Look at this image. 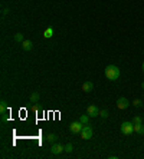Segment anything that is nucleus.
Here are the masks:
<instances>
[{
	"label": "nucleus",
	"mask_w": 144,
	"mask_h": 159,
	"mask_svg": "<svg viewBox=\"0 0 144 159\" xmlns=\"http://www.w3.org/2000/svg\"><path fill=\"white\" fill-rule=\"evenodd\" d=\"M105 76L108 80H117L120 78V69L115 64H108L105 67Z\"/></svg>",
	"instance_id": "1"
},
{
	"label": "nucleus",
	"mask_w": 144,
	"mask_h": 159,
	"mask_svg": "<svg viewBox=\"0 0 144 159\" xmlns=\"http://www.w3.org/2000/svg\"><path fill=\"white\" fill-rule=\"evenodd\" d=\"M121 133L122 135H133L134 133V123L133 122H124L121 125Z\"/></svg>",
	"instance_id": "2"
},
{
	"label": "nucleus",
	"mask_w": 144,
	"mask_h": 159,
	"mask_svg": "<svg viewBox=\"0 0 144 159\" xmlns=\"http://www.w3.org/2000/svg\"><path fill=\"white\" fill-rule=\"evenodd\" d=\"M81 138L84 139V141H88V139H91L92 138V127H91V125H84V127H82V130H81Z\"/></svg>",
	"instance_id": "3"
},
{
	"label": "nucleus",
	"mask_w": 144,
	"mask_h": 159,
	"mask_svg": "<svg viewBox=\"0 0 144 159\" xmlns=\"http://www.w3.org/2000/svg\"><path fill=\"white\" fill-rule=\"evenodd\" d=\"M82 127H84V123H82L81 120H78V122H72L71 125H69V130H71L73 135H78V133H81Z\"/></svg>",
	"instance_id": "4"
},
{
	"label": "nucleus",
	"mask_w": 144,
	"mask_h": 159,
	"mask_svg": "<svg viewBox=\"0 0 144 159\" xmlns=\"http://www.w3.org/2000/svg\"><path fill=\"white\" fill-rule=\"evenodd\" d=\"M65 151V146L62 145V143H52V148H50V152L53 153V155H59V153H62V152Z\"/></svg>",
	"instance_id": "5"
},
{
	"label": "nucleus",
	"mask_w": 144,
	"mask_h": 159,
	"mask_svg": "<svg viewBox=\"0 0 144 159\" xmlns=\"http://www.w3.org/2000/svg\"><path fill=\"white\" fill-rule=\"evenodd\" d=\"M99 109H98V106L96 105H91L88 106V109H87V113H88L91 118H96V116H99Z\"/></svg>",
	"instance_id": "6"
},
{
	"label": "nucleus",
	"mask_w": 144,
	"mask_h": 159,
	"mask_svg": "<svg viewBox=\"0 0 144 159\" xmlns=\"http://www.w3.org/2000/svg\"><path fill=\"white\" fill-rule=\"evenodd\" d=\"M128 106H130V102H128L127 97H120L117 100V108L118 109H127Z\"/></svg>",
	"instance_id": "7"
},
{
	"label": "nucleus",
	"mask_w": 144,
	"mask_h": 159,
	"mask_svg": "<svg viewBox=\"0 0 144 159\" xmlns=\"http://www.w3.org/2000/svg\"><path fill=\"white\" fill-rule=\"evenodd\" d=\"M92 89H94V83L92 82H85L84 85H82V92H85V93H89V92H92Z\"/></svg>",
	"instance_id": "8"
},
{
	"label": "nucleus",
	"mask_w": 144,
	"mask_h": 159,
	"mask_svg": "<svg viewBox=\"0 0 144 159\" xmlns=\"http://www.w3.org/2000/svg\"><path fill=\"white\" fill-rule=\"evenodd\" d=\"M134 132L138 133V135H144V125L143 123H137V125H134Z\"/></svg>",
	"instance_id": "9"
},
{
	"label": "nucleus",
	"mask_w": 144,
	"mask_h": 159,
	"mask_svg": "<svg viewBox=\"0 0 144 159\" xmlns=\"http://www.w3.org/2000/svg\"><path fill=\"white\" fill-rule=\"evenodd\" d=\"M22 48H23V50H32L33 43L30 40H23V42H22Z\"/></svg>",
	"instance_id": "10"
},
{
	"label": "nucleus",
	"mask_w": 144,
	"mask_h": 159,
	"mask_svg": "<svg viewBox=\"0 0 144 159\" xmlns=\"http://www.w3.org/2000/svg\"><path fill=\"white\" fill-rule=\"evenodd\" d=\"M39 99H40V96H39L38 92H33L32 95H30V102H32V103H38Z\"/></svg>",
	"instance_id": "11"
},
{
	"label": "nucleus",
	"mask_w": 144,
	"mask_h": 159,
	"mask_svg": "<svg viewBox=\"0 0 144 159\" xmlns=\"http://www.w3.org/2000/svg\"><path fill=\"white\" fill-rule=\"evenodd\" d=\"M89 118H91L89 115H81L79 120L82 122V123H84V125H88V123H89Z\"/></svg>",
	"instance_id": "12"
},
{
	"label": "nucleus",
	"mask_w": 144,
	"mask_h": 159,
	"mask_svg": "<svg viewBox=\"0 0 144 159\" xmlns=\"http://www.w3.org/2000/svg\"><path fill=\"white\" fill-rule=\"evenodd\" d=\"M52 34H53V29H52V27H48V29L45 30V33H43V36H45L46 39L52 37Z\"/></svg>",
	"instance_id": "13"
},
{
	"label": "nucleus",
	"mask_w": 144,
	"mask_h": 159,
	"mask_svg": "<svg viewBox=\"0 0 144 159\" xmlns=\"http://www.w3.org/2000/svg\"><path fill=\"white\" fill-rule=\"evenodd\" d=\"M6 109H7V102H6V100H1V102H0V113H4Z\"/></svg>",
	"instance_id": "14"
},
{
	"label": "nucleus",
	"mask_w": 144,
	"mask_h": 159,
	"mask_svg": "<svg viewBox=\"0 0 144 159\" xmlns=\"http://www.w3.org/2000/svg\"><path fill=\"white\" fill-rule=\"evenodd\" d=\"M46 139H48V141H49V142H50V143H55L56 141H58V136H56L55 133H49V135H48V138H46Z\"/></svg>",
	"instance_id": "15"
},
{
	"label": "nucleus",
	"mask_w": 144,
	"mask_h": 159,
	"mask_svg": "<svg viewBox=\"0 0 144 159\" xmlns=\"http://www.w3.org/2000/svg\"><path fill=\"white\" fill-rule=\"evenodd\" d=\"M15 40H16V42H20V43H22V42L24 40V36L22 34V33H16V34H15Z\"/></svg>",
	"instance_id": "16"
},
{
	"label": "nucleus",
	"mask_w": 144,
	"mask_h": 159,
	"mask_svg": "<svg viewBox=\"0 0 144 159\" xmlns=\"http://www.w3.org/2000/svg\"><path fill=\"white\" fill-rule=\"evenodd\" d=\"M133 105H134L136 108H141V106H143V102H141L140 99H134V100H133Z\"/></svg>",
	"instance_id": "17"
},
{
	"label": "nucleus",
	"mask_w": 144,
	"mask_h": 159,
	"mask_svg": "<svg viewBox=\"0 0 144 159\" xmlns=\"http://www.w3.org/2000/svg\"><path fill=\"white\" fill-rule=\"evenodd\" d=\"M65 151L68 152V153H71L73 151V146H72V143H66V146H65Z\"/></svg>",
	"instance_id": "18"
},
{
	"label": "nucleus",
	"mask_w": 144,
	"mask_h": 159,
	"mask_svg": "<svg viewBox=\"0 0 144 159\" xmlns=\"http://www.w3.org/2000/svg\"><path fill=\"white\" fill-rule=\"evenodd\" d=\"M99 116H101V118H102V119H107V118H108V111H101L99 112Z\"/></svg>",
	"instance_id": "19"
},
{
	"label": "nucleus",
	"mask_w": 144,
	"mask_h": 159,
	"mask_svg": "<svg viewBox=\"0 0 144 159\" xmlns=\"http://www.w3.org/2000/svg\"><path fill=\"white\" fill-rule=\"evenodd\" d=\"M133 123H134V125H137V123H143V122H141V118H140V116H134Z\"/></svg>",
	"instance_id": "20"
},
{
	"label": "nucleus",
	"mask_w": 144,
	"mask_h": 159,
	"mask_svg": "<svg viewBox=\"0 0 144 159\" xmlns=\"http://www.w3.org/2000/svg\"><path fill=\"white\" fill-rule=\"evenodd\" d=\"M42 109H40L39 106H36V105H33L32 106V112H35V113H38V112H40Z\"/></svg>",
	"instance_id": "21"
},
{
	"label": "nucleus",
	"mask_w": 144,
	"mask_h": 159,
	"mask_svg": "<svg viewBox=\"0 0 144 159\" xmlns=\"http://www.w3.org/2000/svg\"><path fill=\"white\" fill-rule=\"evenodd\" d=\"M1 115H3V116H1V122H7V115H6V113H1Z\"/></svg>",
	"instance_id": "22"
},
{
	"label": "nucleus",
	"mask_w": 144,
	"mask_h": 159,
	"mask_svg": "<svg viewBox=\"0 0 144 159\" xmlns=\"http://www.w3.org/2000/svg\"><path fill=\"white\" fill-rule=\"evenodd\" d=\"M9 12H10V10H9V9H4V10H3V15H7Z\"/></svg>",
	"instance_id": "23"
},
{
	"label": "nucleus",
	"mask_w": 144,
	"mask_h": 159,
	"mask_svg": "<svg viewBox=\"0 0 144 159\" xmlns=\"http://www.w3.org/2000/svg\"><path fill=\"white\" fill-rule=\"evenodd\" d=\"M141 88H143V90H144V82H143V83H141Z\"/></svg>",
	"instance_id": "24"
},
{
	"label": "nucleus",
	"mask_w": 144,
	"mask_h": 159,
	"mask_svg": "<svg viewBox=\"0 0 144 159\" xmlns=\"http://www.w3.org/2000/svg\"><path fill=\"white\" fill-rule=\"evenodd\" d=\"M141 67H143V73H144V62H143V66H141Z\"/></svg>",
	"instance_id": "25"
}]
</instances>
